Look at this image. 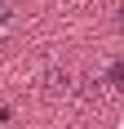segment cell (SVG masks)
Returning a JSON list of instances; mask_svg holds the SVG:
<instances>
[{"instance_id": "cell-1", "label": "cell", "mask_w": 124, "mask_h": 129, "mask_svg": "<svg viewBox=\"0 0 124 129\" xmlns=\"http://www.w3.org/2000/svg\"><path fill=\"white\" fill-rule=\"evenodd\" d=\"M44 93H49V98H71L75 93L71 71H67V67H49V71H44Z\"/></svg>"}, {"instance_id": "cell-2", "label": "cell", "mask_w": 124, "mask_h": 129, "mask_svg": "<svg viewBox=\"0 0 124 129\" xmlns=\"http://www.w3.org/2000/svg\"><path fill=\"white\" fill-rule=\"evenodd\" d=\"M13 18H18V5H13V0H0V36L13 27Z\"/></svg>"}, {"instance_id": "cell-3", "label": "cell", "mask_w": 124, "mask_h": 129, "mask_svg": "<svg viewBox=\"0 0 124 129\" xmlns=\"http://www.w3.org/2000/svg\"><path fill=\"white\" fill-rule=\"evenodd\" d=\"M115 27L124 31V0H120V9H115Z\"/></svg>"}, {"instance_id": "cell-4", "label": "cell", "mask_w": 124, "mask_h": 129, "mask_svg": "<svg viewBox=\"0 0 124 129\" xmlns=\"http://www.w3.org/2000/svg\"><path fill=\"white\" fill-rule=\"evenodd\" d=\"M9 120H13V111H9V107H0V125H9Z\"/></svg>"}, {"instance_id": "cell-5", "label": "cell", "mask_w": 124, "mask_h": 129, "mask_svg": "<svg viewBox=\"0 0 124 129\" xmlns=\"http://www.w3.org/2000/svg\"><path fill=\"white\" fill-rule=\"evenodd\" d=\"M120 62H124V58H120Z\"/></svg>"}]
</instances>
